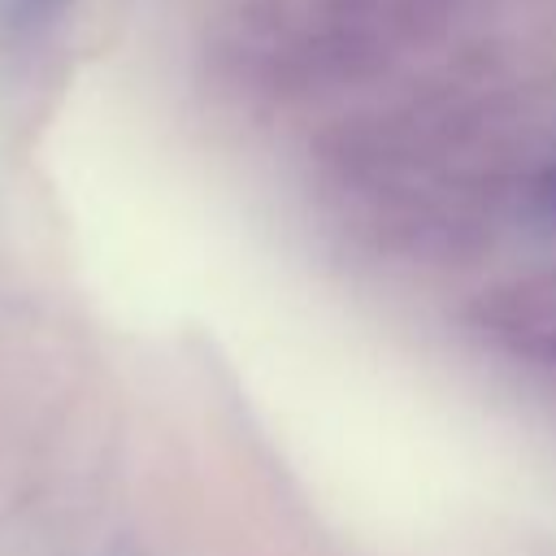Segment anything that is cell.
<instances>
[{
  "mask_svg": "<svg viewBox=\"0 0 556 556\" xmlns=\"http://www.w3.org/2000/svg\"><path fill=\"white\" fill-rule=\"evenodd\" d=\"M74 0H0V26L13 39H30L39 30H48Z\"/></svg>",
  "mask_w": 556,
  "mask_h": 556,
  "instance_id": "6da1fadb",
  "label": "cell"
},
{
  "mask_svg": "<svg viewBox=\"0 0 556 556\" xmlns=\"http://www.w3.org/2000/svg\"><path fill=\"white\" fill-rule=\"evenodd\" d=\"M530 195H534V208L556 226V165L534 178V191H530Z\"/></svg>",
  "mask_w": 556,
  "mask_h": 556,
  "instance_id": "7a4b0ae2",
  "label": "cell"
}]
</instances>
